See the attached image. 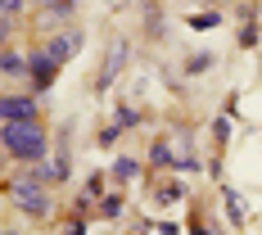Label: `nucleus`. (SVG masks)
I'll list each match as a JSON object with an SVG mask.
<instances>
[{
  "instance_id": "1",
  "label": "nucleus",
  "mask_w": 262,
  "mask_h": 235,
  "mask_svg": "<svg viewBox=\"0 0 262 235\" xmlns=\"http://www.w3.org/2000/svg\"><path fill=\"white\" fill-rule=\"evenodd\" d=\"M0 145L14 163H27V167L50 158V136L41 127V118L36 122H0Z\"/></svg>"
},
{
  "instance_id": "2",
  "label": "nucleus",
  "mask_w": 262,
  "mask_h": 235,
  "mask_svg": "<svg viewBox=\"0 0 262 235\" xmlns=\"http://www.w3.org/2000/svg\"><path fill=\"white\" fill-rule=\"evenodd\" d=\"M46 172H41V163L36 167H27V172H14L9 181H5V190H9V204L23 212V217H32V222H46L50 217V190H46Z\"/></svg>"
},
{
  "instance_id": "3",
  "label": "nucleus",
  "mask_w": 262,
  "mask_h": 235,
  "mask_svg": "<svg viewBox=\"0 0 262 235\" xmlns=\"http://www.w3.org/2000/svg\"><path fill=\"white\" fill-rule=\"evenodd\" d=\"M59 68H63V63H59L46 46H41V50H32V54H27V81H32V91H36V95H41V91H50L54 77H59Z\"/></svg>"
},
{
  "instance_id": "4",
  "label": "nucleus",
  "mask_w": 262,
  "mask_h": 235,
  "mask_svg": "<svg viewBox=\"0 0 262 235\" xmlns=\"http://www.w3.org/2000/svg\"><path fill=\"white\" fill-rule=\"evenodd\" d=\"M41 118V100L32 95H5L0 100V122H36Z\"/></svg>"
},
{
  "instance_id": "5",
  "label": "nucleus",
  "mask_w": 262,
  "mask_h": 235,
  "mask_svg": "<svg viewBox=\"0 0 262 235\" xmlns=\"http://www.w3.org/2000/svg\"><path fill=\"white\" fill-rule=\"evenodd\" d=\"M81 41H86V32H81V27H63V32H54L50 41H46V50H50L59 63H68V59L81 50Z\"/></svg>"
},
{
  "instance_id": "6",
  "label": "nucleus",
  "mask_w": 262,
  "mask_h": 235,
  "mask_svg": "<svg viewBox=\"0 0 262 235\" xmlns=\"http://www.w3.org/2000/svg\"><path fill=\"white\" fill-rule=\"evenodd\" d=\"M41 172H46V181H50V185H63L68 177H73V158H68V149L54 154L50 163H41Z\"/></svg>"
},
{
  "instance_id": "7",
  "label": "nucleus",
  "mask_w": 262,
  "mask_h": 235,
  "mask_svg": "<svg viewBox=\"0 0 262 235\" xmlns=\"http://www.w3.org/2000/svg\"><path fill=\"white\" fill-rule=\"evenodd\" d=\"M77 14V0H46L41 5V23H68Z\"/></svg>"
},
{
  "instance_id": "8",
  "label": "nucleus",
  "mask_w": 262,
  "mask_h": 235,
  "mask_svg": "<svg viewBox=\"0 0 262 235\" xmlns=\"http://www.w3.org/2000/svg\"><path fill=\"white\" fill-rule=\"evenodd\" d=\"M0 73H5V77L14 81V77H27V59L18 50H14V46H5V59H0Z\"/></svg>"
},
{
  "instance_id": "9",
  "label": "nucleus",
  "mask_w": 262,
  "mask_h": 235,
  "mask_svg": "<svg viewBox=\"0 0 262 235\" xmlns=\"http://www.w3.org/2000/svg\"><path fill=\"white\" fill-rule=\"evenodd\" d=\"M122 59H127V41H118V46H113V54H108V63H104V73H100V91H104L108 81L122 73Z\"/></svg>"
},
{
  "instance_id": "10",
  "label": "nucleus",
  "mask_w": 262,
  "mask_h": 235,
  "mask_svg": "<svg viewBox=\"0 0 262 235\" xmlns=\"http://www.w3.org/2000/svg\"><path fill=\"white\" fill-rule=\"evenodd\" d=\"M149 163H154V167H177V154H172V145H167V140H158L154 149H149Z\"/></svg>"
},
{
  "instance_id": "11",
  "label": "nucleus",
  "mask_w": 262,
  "mask_h": 235,
  "mask_svg": "<svg viewBox=\"0 0 262 235\" xmlns=\"http://www.w3.org/2000/svg\"><path fill=\"white\" fill-rule=\"evenodd\" d=\"M136 177H140V163L136 158H118L113 163V181H136Z\"/></svg>"
},
{
  "instance_id": "12",
  "label": "nucleus",
  "mask_w": 262,
  "mask_h": 235,
  "mask_svg": "<svg viewBox=\"0 0 262 235\" xmlns=\"http://www.w3.org/2000/svg\"><path fill=\"white\" fill-rule=\"evenodd\" d=\"M0 9H5V36H9L14 23H18V14H23V0H0Z\"/></svg>"
},
{
  "instance_id": "13",
  "label": "nucleus",
  "mask_w": 262,
  "mask_h": 235,
  "mask_svg": "<svg viewBox=\"0 0 262 235\" xmlns=\"http://www.w3.org/2000/svg\"><path fill=\"white\" fill-rule=\"evenodd\" d=\"M212 63H217V54H208V50H199V54H190V63H185V73H208Z\"/></svg>"
},
{
  "instance_id": "14",
  "label": "nucleus",
  "mask_w": 262,
  "mask_h": 235,
  "mask_svg": "<svg viewBox=\"0 0 262 235\" xmlns=\"http://www.w3.org/2000/svg\"><path fill=\"white\" fill-rule=\"evenodd\" d=\"M190 27H194V32H212V27H222V14H217V9H212V14H194Z\"/></svg>"
},
{
  "instance_id": "15",
  "label": "nucleus",
  "mask_w": 262,
  "mask_h": 235,
  "mask_svg": "<svg viewBox=\"0 0 262 235\" xmlns=\"http://www.w3.org/2000/svg\"><path fill=\"white\" fill-rule=\"evenodd\" d=\"M239 46H244V50H253V46H258V27L249 23V18H244V27H239Z\"/></svg>"
},
{
  "instance_id": "16",
  "label": "nucleus",
  "mask_w": 262,
  "mask_h": 235,
  "mask_svg": "<svg viewBox=\"0 0 262 235\" xmlns=\"http://www.w3.org/2000/svg\"><path fill=\"white\" fill-rule=\"evenodd\" d=\"M118 136H122V122H118V127H104V131H100V149H113Z\"/></svg>"
},
{
  "instance_id": "17",
  "label": "nucleus",
  "mask_w": 262,
  "mask_h": 235,
  "mask_svg": "<svg viewBox=\"0 0 262 235\" xmlns=\"http://www.w3.org/2000/svg\"><path fill=\"white\" fill-rule=\"evenodd\" d=\"M118 212H122V199H118V195H108L104 204H100V217H108V222H113Z\"/></svg>"
},
{
  "instance_id": "18",
  "label": "nucleus",
  "mask_w": 262,
  "mask_h": 235,
  "mask_svg": "<svg viewBox=\"0 0 262 235\" xmlns=\"http://www.w3.org/2000/svg\"><path fill=\"white\" fill-rule=\"evenodd\" d=\"M212 140H217V145H226V140H231V122H226V118H217V122H212Z\"/></svg>"
},
{
  "instance_id": "19",
  "label": "nucleus",
  "mask_w": 262,
  "mask_h": 235,
  "mask_svg": "<svg viewBox=\"0 0 262 235\" xmlns=\"http://www.w3.org/2000/svg\"><path fill=\"white\" fill-rule=\"evenodd\" d=\"M226 208H231V222H244V208H239V195L226 190Z\"/></svg>"
},
{
  "instance_id": "20",
  "label": "nucleus",
  "mask_w": 262,
  "mask_h": 235,
  "mask_svg": "<svg viewBox=\"0 0 262 235\" xmlns=\"http://www.w3.org/2000/svg\"><path fill=\"white\" fill-rule=\"evenodd\" d=\"M163 199H167V204H172V199H185V185L181 181H167L163 185Z\"/></svg>"
},
{
  "instance_id": "21",
  "label": "nucleus",
  "mask_w": 262,
  "mask_h": 235,
  "mask_svg": "<svg viewBox=\"0 0 262 235\" xmlns=\"http://www.w3.org/2000/svg\"><path fill=\"white\" fill-rule=\"evenodd\" d=\"M118 122H122V127H131V122H140V113H136V109H118Z\"/></svg>"
},
{
  "instance_id": "22",
  "label": "nucleus",
  "mask_w": 262,
  "mask_h": 235,
  "mask_svg": "<svg viewBox=\"0 0 262 235\" xmlns=\"http://www.w3.org/2000/svg\"><path fill=\"white\" fill-rule=\"evenodd\" d=\"M5 235H23V231H5Z\"/></svg>"
}]
</instances>
